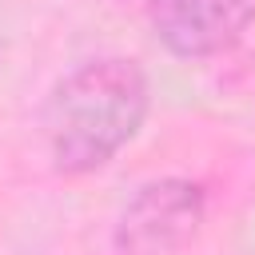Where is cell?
I'll return each mask as SVG.
<instances>
[{"label": "cell", "mask_w": 255, "mask_h": 255, "mask_svg": "<svg viewBox=\"0 0 255 255\" xmlns=\"http://www.w3.org/2000/svg\"><path fill=\"white\" fill-rule=\"evenodd\" d=\"M147 120V80L131 60L108 56L68 72L44 108V135L60 175H92L135 139Z\"/></svg>", "instance_id": "obj_1"}, {"label": "cell", "mask_w": 255, "mask_h": 255, "mask_svg": "<svg viewBox=\"0 0 255 255\" xmlns=\"http://www.w3.org/2000/svg\"><path fill=\"white\" fill-rule=\"evenodd\" d=\"M159 44L179 60L231 52L255 20V0H147Z\"/></svg>", "instance_id": "obj_3"}, {"label": "cell", "mask_w": 255, "mask_h": 255, "mask_svg": "<svg viewBox=\"0 0 255 255\" xmlns=\"http://www.w3.org/2000/svg\"><path fill=\"white\" fill-rule=\"evenodd\" d=\"M207 215V195L191 179H155L135 191L112 227L120 255H175L183 251Z\"/></svg>", "instance_id": "obj_2"}]
</instances>
